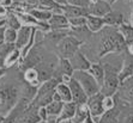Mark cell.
<instances>
[{"label":"cell","instance_id":"46","mask_svg":"<svg viewBox=\"0 0 133 123\" xmlns=\"http://www.w3.org/2000/svg\"><path fill=\"white\" fill-rule=\"evenodd\" d=\"M4 60H5L4 57H0V68H5V66H4Z\"/></svg>","mask_w":133,"mask_h":123},{"label":"cell","instance_id":"33","mask_svg":"<svg viewBox=\"0 0 133 123\" xmlns=\"http://www.w3.org/2000/svg\"><path fill=\"white\" fill-rule=\"evenodd\" d=\"M68 25L71 29H78L87 26V19L85 17H77V18L68 19Z\"/></svg>","mask_w":133,"mask_h":123},{"label":"cell","instance_id":"3","mask_svg":"<svg viewBox=\"0 0 133 123\" xmlns=\"http://www.w3.org/2000/svg\"><path fill=\"white\" fill-rule=\"evenodd\" d=\"M60 81L55 78L47 80L42 83L40 86L37 87L36 95L32 98V100L29 103V106H34V108H41V106H47L50 102H53V96L55 92V87Z\"/></svg>","mask_w":133,"mask_h":123},{"label":"cell","instance_id":"13","mask_svg":"<svg viewBox=\"0 0 133 123\" xmlns=\"http://www.w3.org/2000/svg\"><path fill=\"white\" fill-rule=\"evenodd\" d=\"M72 67L74 71H89L91 62L90 60L84 55V53H82L81 50H78L71 59H70Z\"/></svg>","mask_w":133,"mask_h":123},{"label":"cell","instance_id":"22","mask_svg":"<svg viewBox=\"0 0 133 123\" xmlns=\"http://www.w3.org/2000/svg\"><path fill=\"white\" fill-rule=\"evenodd\" d=\"M88 72L95 78V80L98 83L99 86H102L103 79H104V68H103L102 63H99V62H91V66H90Z\"/></svg>","mask_w":133,"mask_h":123},{"label":"cell","instance_id":"39","mask_svg":"<svg viewBox=\"0 0 133 123\" xmlns=\"http://www.w3.org/2000/svg\"><path fill=\"white\" fill-rule=\"evenodd\" d=\"M127 52V54L131 56H133V42L132 43H127L126 44V49H125Z\"/></svg>","mask_w":133,"mask_h":123},{"label":"cell","instance_id":"32","mask_svg":"<svg viewBox=\"0 0 133 123\" xmlns=\"http://www.w3.org/2000/svg\"><path fill=\"white\" fill-rule=\"evenodd\" d=\"M16 41H17V30L5 26V31H4V42H5V43H9V44H15Z\"/></svg>","mask_w":133,"mask_h":123},{"label":"cell","instance_id":"41","mask_svg":"<svg viewBox=\"0 0 133 123\" xmlns=\"http://www.w3.org/2000/svg\"><path fill=\"white\" fill-rule=\"evenodd\" d=\"M4 31H5V26H0V43L4 42Z\"/></svg>","mask_w":133,"mask_h":123},{"label":"cell","instance_id":"48","mask_svg":"<svg viewBox=\"0 0 133 123\" xmlns=\"http://www.w3.org/2000/svg\"><path fill=\"white\" fill-rule=\"evenodd\" d=\"M0 26H5V19H1V20H0Z\"/></svg>","mask_w":133,"mask_h":123},{"label":"cell","instance_id":"42","mask_svg":"<svg viewBox=\"0 0 133 123\" xmlns=\"http://www.w3.org/2000/svg\"><path fill=\"white\" fill-rule=\"evenodd\" d=\"M5 74H6V68H0V79L5 77Z\"/></svg>","mask_w":133,"mask_h":123},{"label":"cell","instance_id":"43","mask_svg":"<svg viewBox=\"0 0 133 123\" xmlns=\"http://www.w3.org/2000/svg\"><path fill=\"white\" fill-rule=\"evenodd\" d=\"M56 4H59V5H66L67 4V0H54Z\"/></svg>","mask_w":133,"mask_h":123},{"label":"cell","instance_id":"5","mask_svg":"<svg viewBox=\"0 0 133 123\" xmlns=\"http://www.w3.org/2000/svg\"><path fill=\"white\" fill-rule=\"evenodd\" d=\"M84 42L81 40H78L74 36H68L64 37L61 41H59V43L56 44V56L58 59H70L78 52L81 50V47Z\"/></svg>","mask_w":133,"mask_h":123},{"label":"cell","instance_id":"9","mask_svg":"<svg viewBox=\"0 0 133 123\" xmlns=\"http://www.w3.org/2000/svg\"><path fill=\"white\" fill-rule=\"evenodd\" d=\"M67 85H68V87H70V91H71V95H72V102L76 103L77 105L87 104L89 97L87 96V93H85V91L83 90V87L81 86V84L72 77L71 81H70Z\"/></svg>","mask_w":133,"mask_h":123},{"label":"cell","instance_id":"34","mask_svg":"<svg viewBox=\"0 0 133 123\" xmlns=\"http://www.w3.org/2000/svg\"><path fill=\"white\" fill-rule=\"evenodd\" d=\"M102 104H103V109H104V111H108V110L114 109L115 105H116V102H115V95L114 96H103Z\"/></svg>","mask_w":133,"mask_h":123},{"label":"cell","instance_id":"6","mask_svg":"<svg viewBox=\"0 0 133 123\" xmlns=\"http://www.w3.org/2000/svg\"><path fill=\"white\" fill-rule=\"evenodd\" d=\"M72 77L81 84L88 97H91L101 91V86L98 85V83L88 71H74Z\"/></svg>","mask_w":133,"mask_h":123},{"label":"cell","instance_id":"52","mask_svg":"<svg viewBox=\"0 0 133 123\" xmlns=\"http://www.w3.org/2000/svg\"><path fill=\"white\" fill-rule=\"evenodd\" d=\"M3 118H4L3 116H0V123H1V121H3Z\"/></svg>","mask_w":133,"mask_h":123},{"label":"cell","instance_id":"4","mask_svg":"<svg viewBox=\"0 0 133 123\" xmlns=\"http://www.w3.org/2000/svg\"><path fill=\"white\" fill-rule=\"evenodd\" d=\"M104 68V79L101 86V91L103 96H114L118 92L120 86V79H119V71L116 72L115 68L109 63L103 65Z\"/></svg>","mask_w":133,"mask_h":123},{"label":"cell","instance_id":"27","mask_svg":"<svg viewBox=\"0 0 133 123\" xmlns=\"http://www.w3.org/2000/svg\"><path fill=\"white\" fill-rule=\"evenodd\" d=\"M19 61H21V49L15 48V49L11 50V52L7 54L6 57H5V60H4V66H5V68L7 69V68L13 67L16 63H19Z\"/></svg>","mask_w":133,"mask_h":123},{"label":"cell","instance_id":"36","mask_svg":"<svg viewBox=\"0 0 133 123\" xmlns=\"http://www.w3.org/2000/svg\"><path fill=\"white\" fill-rule=\"evenodd\" d=\"M37 114H38V117H40L41 121H48V115H47L46 106H41V108L37 109Z\"/></svg>","mask_w":133,"mask_h":123},{"label":"cell","instance_id":"21","mask_svg":"<svg viewBox=\"0 0 133 123\" xmlns=\"http://www.w3.org/2000/svg\"><path fill=\"white\" fill-rule=\"evenodd\" d=\"M76 109H77V104L73 103V102L64 103L61 114H60L59 117L56 118V123H60V122L66 121V120H72L73 116H74V114H76Z\"/></svg>","mask_w":133,"mask_h":123},{"label":"cell","instance_id":"10","mask_svg":"<svg viewBox=\"0 0 133 123\" xmlns=\"http://www.w3.org/2000/svg\"><path fill=\"white\" fill-rule=\"evenodd\" d=\"M111 11V6L104 0H90V5L88 6V12L91 16L104 17L108 12Z\"/></svg>","mask_w":133,"mask_h":123},{"label":"cell","instance_id":"25","mask_svg":"<svg viewBox=\"0 0 133 123\" xmlns=\"http://www.w3.org/2000/svg\"><path fill=\"white\" fill-rule=\"evenodd\" d=\"M119 116H120V110L114 108L111 110L104 111V114L99 117L97 123H119Z\"/></svg>","mask_w":133,"mask_h":123},{"label":"cell","instance_id":"8","mask_svg":"<svg viewBox=\"0 0 133 123\" xmlns=\"http://www.w3.org/2000/svg\"><path fill=\"white\" fill-rule=\"evenodd\" d=\"M127 105H133V77L127 78L120 83L118 92L115 93Z\"/></svg>","mask_w":133,"mask_h":123},{"label":"cell","instance_id":"45","mask_svg":"<svg viewBox=\"0 0 133 123\" xmlns=\"http://www.w3.org/2000/svg\"><path fill=\"white\" fill-rule=\"evenodd\" d=\"M38 123H56V120H48V121H40Z\"/></svg>","mask_w":133,"mask_h":123},{"label":"cell","instance_id":"38","mask_svg":"<svg viewBox=\"0 0 133 123\" xmlns=\"http://www.w3.org/2000/svg\"><path fill=\"white\" fill-rule=\"evenodd\" d=\"M12 4H13V0H0V5L6 7V9H10L12 6Z\"/></svg>","mask_w":133,"mask_h":123},{"label":"cell","instance_id":"47","mask_svg":"<svg viewBox=\"0 0 133 123\" xmlns=\"http://www.w3.org/2000/svg\"><path fill=\"white\" fill-rule=\"evenodd\" d=\"M130 24L133 26V12L131 13V16H130Z\"/></svg>","mask_w":133,"mask_h":123},{"label":"cell","instance_id":"51","mask_svg":"<svg viewBox=\"0 0 133 123\" xmlns=\"http://www.w3.org/2000/svg\"><path fill=\"white\" fill-rule=\"evenodd\" d=\"M131 9H132V12H133V1L131 3Z\"/></svg>","mask_w":133,"mask_h":123},{"label":"cell","instance_id":"19","mask_svg":"<svg viewBox=\"0 0 133 123\" xmlns=\"http://www.w3.org/2000/svg\"><path fill=\"white\" fill-rule=\"evenodd\" d=\"M31 34H32V29L31 28L21 26V29L17 31V41H16V43H15L16 48H18V49L24 48L29 43V41H30Z\"/></svg>","mask_w":133,"mask_h":123},{"label":"cell","instance_id":"14","mask_svg":"<svg viewBox=\"0 0 133 123\" xmlns=\"http://www.w3.org/2000/svg\"><path fill=\"white\" fill-rule=\"evenodd\" d=\"M61 12L67 19L77 18V17H87V16L89 15L88 9L73 6V5H68V4L61 5Z\"/></svg>","mask_w":133,"mask_h":123},{"label":"cell","instance_id":"18","mask_svg":"<svg viewBox=\"0 0 133 123\" xmlns=\"http://www.w3.org/2000/svg\"><path fill=\"white\" fill-rule=\"evenodd\" d=\"M87 19V28L91 34H98L99 31L104 28V20L102 17H96V16L88 15L85 17Z\"/></svg>","mask_w":133,"mask_h":123},{"label":"cell","instance_id":"7","mask_svg":"<svg viewBox=\"0 0 133 123\" xmlns=\"http://www.w3.org/2000/svg\"><path fill=\"white\" fill-rule=\"evenodd\" d=\"M102 100H103V95L101 92H98V93H96V95L89 97V98H88V102H87L90 116H91V118H92L96 123L98 122L99 117L104 114Z\"/></svg>","mask_w":133,"mask_h":123},{"label":"cell","instance_id":"31","mask_svg":"<svg viewBox=\"0 0 133 123\" xmlns=\"http://www.w3.org/2000/svg\"><path fill=\"white\" fill-rule=\"evenodd\" d=\"M5 26H6V28L15 29V30L18 31L19 29H21V26H22V25H21V23H19L18 18H17V16H16L13 12L9 11L7 16L5 17Z\"/></svg>","mask_w":133,"mask_h":123},{"label":"cell","instance_id":"29","mask_svg":"<svg viewBox=\"0 0 133 123\" xmlns=\"http://www.w3.org/2000/svg\"><path fill=\"white\" fill-rule=\"evenodd\" d=\"M89 116H90V114H89V109H88L87 104L77 105L76 114H74L73 118H72V122L73 123H83Z\"/></svg>","mask_w":133,"mask_h":123},{"label":"cell","instance_id":"15","mask_svg":"<svg viewBox=\"0 0 133 123\" xmlns=\"http://www.w3.org/2000/svg\"><path fill=\"white\" fill-rule=\"evenodd\" d=\"M28 1L31 4H34L35 6H36V9L52 11L53 13H62L61 5L56 4L54 0H28Z\"/></svg>","mask_w":133,"mask_h":123},{"label":"cell","instance_id":"28","mask_svg":"<svg viewBox=\"0 0 133 123\" xmlns=\"http://www.w3.org/2000/svg\"><path fill=\"white\" fill-rule=\"evenodd\" d=\"M55 92L58 93V96L60 97L61 102H64V103H70V102H72V95H71V91H70L68 85H66V84H64V83H59L55 87Z\"/></svg>","mask_w":133,"mask_h":123},{"label":"cell","instance_id":"24","mask_svg":"<svg viewBox=\"0 0 133 123\" xmlns=\"http://www.w3.org/2000/svg\"><path fill=\"white\" fill-rule=\"evenodd\" d=\"M23 78H24L25 83L32 87H38L41 85L40 80H38V72H37L36 68H28V69H25L24 74H23Z\"/></svg>","mask_w":133,"mask_h":123},{"label":"cell","instance_id":"17","mask_svg":"<svg viewBox=\"0 0 133 123\" xmlns=\"http://www.w3.org/2000/svg\"><path fill=\"white\" fill-rule=\"evenodd\" d=\"M133 77V56L128 55L124 59V62H122V66L119 69V79H120V83H122L124 80H126L127 78Z\"/></svg>","mask_w":133,"mask_h":123},{"label":"cell","instance_id":"16","mask_svg":"<svg viewBox=\"0 0 133 123\" xmlns=\"http://www.w3.org/2000/svg\"><path fill=\"white\" fill-rule=\"evenodd\" d=\"M41 120L37 114V108L28 105L26 110L15 121V123H38Z\"/></svg>","mask_w":133,"mask_h":123},{"label":"cell","instance_id":"1","mask_svg":"<svg viewBox=\"0 0 133 123\" xmlns=\"http://www.w3.org/2000/svg\"><path fill=\"white\" fill-rule=\"evenodd\" d=\"M99 34L101 37L96 52L98 60H102L109 54H118L126 49V42L116 28L104 26L99 31Z\"/></svg>","mask_w":133,"mask_h":123},{"label":"cell","instance_id":"35","mask_svg":"<svg viewBox=\"0 0 133 123\" xmlns=\"http://www.w3.org/2000/svg\"><path fill=\"white\" fill-rule=\"evenodd\" d=\"M67 4L68 5H73V6L88 9V6L90 5V0H67Z\"/></svg>","mask_w":133,"mask_h":123},{"label":"cell","instance_id":"30","mask_svg":"<svg viewBox=\"0 0 133 123\" xmlns=\"http://www.w3.org/2000/svg\"><path fill=\"white\" fill-rule=\"evenodd\" d=\"M30 13L34 18H36L38 22L41 23H44V24H47L48 23V20L50 19V17H52L53 12L52 11H47V10H40V9H34Z\"/></svg>","mask_w":133,"mask_h":123},{"label":"cell","instance_id":"12","mask_svg":"<svg viewBox=\"0 0 133 123\" xmlns=\"http://www.w3.org/2000/svg\"><path fill=\"white\" fill-rule=\"evenodd\" d=\"M73 67H72L71 62L67 59H58V63L55 66V71H54V75L53 78H55L60 81L62 75H73Z\"/></svg>","mask_w":133,"mask_h":123},{"label":"cell","instance_id":"11","mask_svg":"<svg viewBox=\"0 0 133 123\" xmlns=\"http://www.w3.org/2000/svg\"><path fill=\"white\" fill-rule=\"evenodd\" d=\"M48 28L49 31H55V30H67L70 29L68 25V19L66 18L62 13H53L50 19L48 20Z\"/></svg>","mask_w":133,"mask_h":123},{"label":"cell","instance_id":"2","mask_svg":"<svg viewBox=\"0 0 133 123\" xmlns=\"http://www.w3.org/2000/svg\"><path fill=\"white\" fill-rule=\"evenodd\" d=\"M22 87L16 81L0 84V116H7L22 98Z\"/></svg>","mask_w":133,"mask_h":123},{"label":"cell","instance_id":"50","mask_svg":"<svg viewBox=\"0 0 133 123\" xmlns=\"http://www.w3.org/2000/svg\"><path fill=\"white\" fill-rule=\"evenodd\" d=\"M124 1H125V3H127V4H131L133 0H124Z\"/></svg>","mask_w":133,"mask_h":123},{"label":"cell","instance_id":"20","mask_svg":"<svg viewBox=\"0 0 133 123\" xmlns=\"http://www.w3.org/2000/svg\"><path fill=\"white\" fill-rule=\"evenodd\" d=\"M103 20H104L105 26H111V28H118L119 25L125 22L122 13L119 11H113V10L103 17Z\"/></svg>","mask_w":133,"mask_h":123},{"label":"cell","instance_id":"44","mask_svg":"<svg viewBox=\"0 0 133 123\" xmlns=\"http://www.w3.org/2000/svg\"><path fill=\"white\" fill-rule=\"evenodd\" d=\"M83 123H96V122H95V121H94L92 118H91V116H89V117H88V118H87V120L84 121Z\"/></svg>","mask_w":133,"mask_h":123},{"label":"cell","instance_id":"26","mask_svg":"<svg viewBox=\"0 0 133 123\" xmlns=\"http://www.w3.org/2000/svg\"><path fill=\"white\" fill-rule=\"evenodd\" d=\"M118 31L120 32V35L122 36V38L125 40V42L127 43H132L133 42V26L130 23L124 22L122 24H120L118 26Z\"/></svg>","mask_w":133,"mask_h":123},{"label":"cell","instance_id":"37","mask_svg":"<svg viewBox=\"0 0 133 123\" xmlns=\"http://www.w3.org/2000/svg\"><path fill=\"white\" fill-rule=\"evenodd\" d=\"M7 13H9V9H6V7H4L0 5V20H1V19H5Z\"/></svg>","mask_w":133,"mask_h":123},{"label":"cell","instance_id":"40","mask_svg":"<svg viewBox=\"0 0 133 123\" xmlns=\"http://www.w3.org/2000/svg\"><path fill=\"white\" fill-rule=\"evenodd\" d=\"M124 123H133V114L128 115L124 118Z\"/></svg>","mask_w":133,"mask_h":123},{"label":"cell","instance_id":"49","mask_svg":"<svg viewBox=\"0 0 133 123\" xmlns=\"http://www.w3.org/2000/svg\"><path fill=\"white\" fill-rule=\"evenodd\" d=\"M60 123H73V122H72V120H66V121H62V122H60Z\"/></svg>","mask_w":133,"mask_h":123},{"label":"cell","instance_id":"23","mask_svg":"<svg viewBox=\"0 0 133 123\" xmlns=\"http://www.w3.org/2000/svg\"><path fill=\"white\" fill-rule=\"evenodd\" d=\"M62 106H64V102H56L53 100L46 106L47 115H48V120H56L59 115L61 114Z\"/></svg>","mask_w":133,"mask_h":123}]
</instances>
